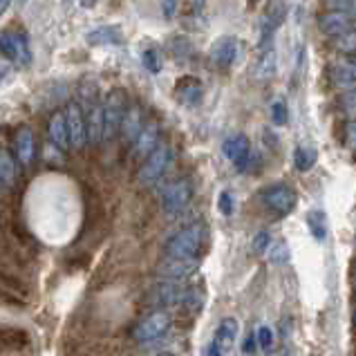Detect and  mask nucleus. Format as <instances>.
<instances>
[{"label":"nucleus","instance_id":"obj_1","mask_svg":"<svg viewBox=\"0 0 356 356\" xmlns=\"http://www.w3.org/2000/svg\"><path fill=\"white\" fill-rule=\"evenodd\" d=\"M206 240V226L202 222H195L191 226L182 228L180 233L173 235L166 244V256L171 258H195L200 249L204 247Z\"/></svg>","mask_w":356,"mask_h":356},{"label":"nucleus","instance_id":"obj_2","mask_svg":"<svg viewBox=\"0 0 356 356\" xmlns=\"http://www.w3.org/2000/svg\"><path fill=\"white\" fill-rule=\"evenodd\" d=\"M126 95L123 90H112L104 106V141H112L121 132L126 119Z\"/></svg>","mask_w":356,"mask_h":356},{"label":"nucleus","instance_id":"obj_3","mask_svg":"<svg viewBox=\"0 0 356 356\" xmlns=\"http://www.w3.org/2000/svg\"><path fill=\"white\" fill-rule=\"evenodd\" d=\"M173 164V148L166 146V143H159V146L150 152L143 162L141 171H139V182L141 184H155L166 175V171Z\"/></svg>","mask_w":356,"mask_h":356},{"label":"nucleus","instance_id":"obj_4","mask_svg":"<svg viewBox=\"0 0 356 356\" xmlns=\"http://www.w3.org/2000/svg\"><path fill=\"white\" fill-rule=\"evenodd\" d=\"M171 325H173L171 313H168L166 309H157V311L148 313V316L134 327L132 336L137 343H152V341H159L162 336H166Z\"/></svg>","mask_w":356,"mask_h":356},{"label":"nucleus","instance_id":"obj_5","mask_svg":"<svg viewBox=\"0 0 356 356\" xmlns=\"http://www.w3.org/2000/svg\"><path fill=\"white\" fill-rule=\"evenodd\" d=\"M193 200V186L189 180H177V182H171L164 189V195H162V206L168 215H180L182 211L191 204Z\"/></svg>","mask_w":356,"mask_h":356},{"label":"nucleus","instance_id":"obj_6","mask_svg":"<svg viewBox=\"0 0 356 356\" xmlns=\"http://www.w3.org/2000/svg\"><path fill=\"white\" fill-rule=\"evenodd\" d=\"M262 202H265V206L271 213L283 217V215H289L296 209V193L292 186L287 184H274L262 193Z\"/></svg>","mask_w":356,"mask_h":356},{"label":"nucleus","instance_id":"obj_7","mask_svg":"<svg viewBox=\"0 0 356 356\" xmlns=\"http://www.w3.org/2000/svg\"><path fill=\"white\" fill-rule=\"evenodd\" d=\"M0 45H3V54L10 58L16 65H29L32 63V52H29V43L27 38L19 32L5 29L3 38H0Z\"/></svg>","mask_w":356,"mask_h":356},{"label":"nucleus","instance_id":"obj_8","mask_svg":"<svg viewBox=\"0 0 356 356\" xmlns=\"http://www.w3.org/2000/svg\"><path fill=\"white\" fill-rule=\"evenodd\" d=\"M354 21H356V14H352L350 10H334V12H327L325 16H320L318 21V27L323 34H327V36H343V34H347L352 27H354Z\"/></svg>","mask_w":356,"mask_h":356},{"label":"nucleus","instance_id":"obj_9","mask_svg":"<svg viewBox=\"0 0 356 356\" xmlns=\"http://www.w3.org/2000/svg\"><path fill=\"white\" fill-rule=\"evenodd\" d=\"M65 117H67V128H70L72 148L83 150L86 141L90 139L88 137V121L83 119V110L76 104H70V106H67V110H65Z\"/></svg>","mask_w":356,"mask_h":356},{"label":"nucleus","instance_id":"obj_10","mask_svg":"<svg viewBox=\"0 0 356 356\" xmlns=\"http://www.w3.org/2000/svg\"><path fill=\"white\" fill-rule=\"evenodd\" d=\"M237 54H240V43L235 36H222L217 38L209 49V56L217 67H231L235 63Z\"/></svg>","mask_w":356,"mask_h":356},{"label":"nucleus","instance_id":"obj_11","mask_svg":"<svg viewBox=\"0 0 356 356\" xmlns=\"http://www.w3.org/2000/svg\"><path fill=\"white\" fill-rule=\"evenodd\" d=\"M222 152H224V157L228 159V162H233L237 171H240V168L244 166V162L251 157L253 150H251V143H249L247 134H231L228 139H224Z\"/></svg>","mask_w":356,"mask_h":356},{"label":"nucleus","instance_id":"obj_12","mask_svg":"<svg viewBox=\"0 0 356 356\" xmlns=\"http://www.w3.org/2000/svg\"><path fill=\"white\" fill-rule=\"evenodd\" d=\"M175 97L180 99V104L184 106H200L202 99H204V86L198 81V79H191V76H186V79H180L175 83Z\"/></svg>","mask_w":356,"mask_h":356},{"label":"nucleus","instance_id":"obj_13","mask_svg":"<svg viewBox=\"0 0 356 356\" xmlns=\"http://www.w3.org/2000/svg\"><path fill=\"white\" fill-rule=\"evenodd\" d=\"M195 269H198V260L195 258H171L168 256V260L159 267V274L171 278V281H184V278H189Z\"/></svg>","mask_w":356,"mask_h":356},{"label":"nucleus","instance_id":"obj_14","mask_svg":"<svg viewBox=\"0 0 356 356\" xmlns=\"http://www.w3.org/2000/svg\"><path fill=\"white\" fill-rule=\"evenodd\" d=\"M189 292L186 287L180 285V281H173L171 285H162L157 287L155 294H152V300L159 305H184L189 298Z\"/></svg>","mask_w":356,"mask_h":356},{"label":"nucleus","instance_id":"obj_15","mask_svg":"<svg viewBox=\"0 0 356 356\" xmlns=\"http://www.w3.org/2000/svg\"><path fill=\"white\" fill-rule=\"evenodd\" d=\"M49 139L58 150L70 148V128H67V117L65 112H54L49 119Z\"/></svg>","mask_w":356,"mask_h":356},{"label":"nucleus","instance_id":"obj_16","mask_svg":"<svg viewBox=\"0 0 356 356\" xmlns=\"http://www.w3.org/2000/svg\"><path fill=\"white\" fill-rule=\"evenodd\" d=\"M157 146H159V126L152 121L148 126H143V130L139 132V137L134 139V155H137V157H148Z\"/></svg>","mask_w":356,"mask_h":356},{"label":"nucleus","instance_id":"obj_17","mask_svg":"<svg viewBox=\"0 0 356 356\" xmlns=\"http://www.w3.org/2000/svg\"><path fill=\"white\" fill-rule=\"evenodd\" d=\"M90 45H119L123 38V34L119 27H112V25H106V27H97L86 34Z\"/></svg>","mask_w":356,"mask_h":356},{"label":"nucleus","instance_id":"obj_18","mask_svg":"<svg viewBox=\"0 0 356 356\" xmlns=\"http://www.w3.org/2000/svg\"><path fill=\"white\" fill-rule=\"evenodd\" d=\"M36 152V143H34V132L29 128H21L16 134V155H19L21 164L29 166Z\"/></svg>","mask_w":356,"mask_h":356},{"label":"nucleus","instance_id":"obj_19","mask_svg":"<svg viewBox=\"0 0 356 356\" xmlns=\"http://www.w3.org/2000/svg\"><path fill=\"white\" fill-rule=\"evenodd\" d=\"M141 130H143V126H141V108L132 106V108H128V112H126L123 126H121V137L128 143H134V139L139 137Z\"/></svg>","mask_w":356,"mask_h":356},{"label":"nucleus","instance_id":"obj_20","mask_svg":"<svg viewBox=\"0 0 356 356\" xmlns=\"http://www.w3.org/2000/svg\"><path fill=\"white\" fill-rule=\"evenodd\" d=\"M305 222H307V228L309 233L313 235V240L316 242H325L327 235H329V224H327V215L323 213L320 209H313L305 217Z\"/></svg>","mask_w":356,"mask_h":356},{"label":"nucleus","instance_id":"obj_21","mask_svg":"<svg viewBox=\"0 0 356 356\" xmlns=\"http://www.w3.org/2000/svg\"><path fill=\"white\" fill-rule=\"evenodd\" d=\"M318 162V150L311 146V143H300L298 148L294 152V164H296V171L300 173H307L311 171L313 166Z\"/></svg>","mask_w":356,"mask_h":356},{"label":"nucleus","instance_id":"obj_22","mask_svg":"<svg viewBox=\"0 0 356 356\" xmlns=\"http://www.w3.org/2000/svg\"><path fill=\"white\" fill-rule=\"evenodd\" d=\"M237 332H240V323H237V318L226 316V318H222V323L217 325L215 341L224 347V352H228V347L233 345V341L237 338Z\"/></svg>","mask_w":356,"mask_h":356},{"label":"nucleus","instance_id":"obj_23","mask_svg":"<svg viewBox=\"0 0 356 356\" xmlns=\"http://www.w3.org/2000/svg\"><path fill=\"white\" fill-rule=\"evenodd\" d=\"M88 137L92 143L104 141V106H92L88 110Z\"/></svg>","mask_w":356,"mask_h":356},{"label":"nucleus","instance_id":"obj_24","mask_svg":"<svg viewBox=\"0 0 356 356\" xmlns=\"http://www.w3.org/2000/svg\"><path fill=\"white\" fill-rule=\"evenodd\" d=\"M19 180V168H16V159L7 150L0 152V182L3 189H10Z\"/></svg>","mask_w":356,"mask_h":356},{"label":"nucleus","instance_id":"obj_25","mask_svg":"<svg viewBox=\"0 0 356 356\" xmlns=\"http://www.w3.org/2000/svg\"><path fill=\"white\" fill-rule=\"evenodd\" d=\"M334 79H336L338 86H345V88L356 86V58H352V61L338 65Z\"/></svg>","mask_w":356,"mask_h":356},{"label":"nucleus","instance_id":"obj_26","mask_svg":"<svg viewBox=\"0 0 356 356\" xmlns=\"http://www.w3.org/2000/svg\"><path fill=\"white\" fill-rule=\"evenodd\" d=\"M267 258L274 262V265H287L292 258V253H289V247H287L285 242H276L267 249Z\"/></svg>","mask_w":356,"mask_h":356},{"label":"nucleus","instance_id":"obj_27","mask_svg":"<svg viewBox=\"0 0 356 356\" xmlns=\"http://www.w3.org/2000/svg\"><path fill=\"white\" fill-rule=\"evenodd\" d=\"M141 61H143V67H146V70L150 72V74H159L162 72V54H159V49H155V47H150V49H146V52H143V56H141Z\"/></svg>","mask_w":356,"mask_h":356},{"label":"nucleus","instance_id":"obj_28","mask_svg":"<svg viewBox=\"0 0 356 356\" xmlns=\"http://www.w3.org/2000/svg\"><path fill=\"white\" fill-rule=\"evenodd\" d=\"M271 121H274L276 126H285L287 121H289V112H287V104L285 101H274L271 104Z\"/></svg>","mask_w":356,"mask_h":356},{"label":"nucleus","instance_id":"obj_29","mask_svg":"<svg viewBox=\"0 0 356 356\" xmlns=\"http://www.w3.org/2000/svg\"><path fill=\"white\" fill-rule=\"evenodd\" d=\"M217 209L222 215H233L235 213V195L231 191H222L217 198Z\"/></svg>","mask_w":356,"mask_h":356},{"label":"nucleus","instance_id":"obj_30","mask_svg":"<svg viewBox=\"0 0 356 356\" xmlns=\"http://www.w3.org/2000/svg\"><path fill=\"white\" fill-rule=\"evenodd\" d=\"M256 336H258V345H260V350H265V352H269L271 347H274V343H276L274 329H271L269 325H260V327H258V332H256Z\"/></svg>","mask_w":356,"mask_h":356},{"label":"nucleus","instance_id":"obj_31","mask_svg":"<svg viewBox=\"0 0 356 356\" xmlns=\"http://www.w3.org/2000/svg\"><path fill=\"white\" fill-rule=\"evenodd\" d=\"M336 47L345 54H356V29H350L343 36H338Z\"/></svg>","mask_w":356,"mask_h":356},{"label":"nucleus","instance_id":"obj_32","mask_svg":"<svg viewBox=\"0 0 356 356\" xmlns=\"http://www.w3.org/2000/svg\"><path fill=\"white\" fill-rule=\"evenodd\" d=\"M276 70V56H274V49H269L267 54H262L260 58V65H258V74L260 76H271Z\"/></svg>","mask_w":356,"mask_h":356},{"label":"nucleus","instance_id":"obj_33","mask_svg":"<svg viewBox=\"0 0 356 356\" xmlns=\"http://www.w3.org/2000/svg\"><path fill=\"white\" fill-rule=\"evenodd\" d=\"M271 247V233L269 231H260L253 240V251L256 253H267V249Z\"/></svg>","mask_w":356,"mask_h":356},{"label":"nucleus","instance_id":"obj_34","mask_svg":"<svg viewBox=\"0 0 356 356\" xmlns=\"http://www.w3.org/2000/svg\"><path fill=\"white\" fill-rule=\"evenodd\" d=\"M177 7H180V0H162V14L166 21H173L177 16Z\"/></svg>","mask_w":356,"mask_h":356},{"label":"nucleus","instance_id":"obj_35","mask_svg":"<svg viewBox=\"0 0 356 356\" xmlns=\"http://www.w3.org/2000/svg\"><path fill=\"white\" fill-rule=\"evenodd\" d=\"M343 108L347 115H356V90H350L343 97Z\"/></svg>","mask_w":356,"mask_h":356},{"label":"nucleus","instance_id":"obj_36","mask_svg":"<svg viewBox=\"0 0 356 356\" xmlns=\"http://www.w3.org/2000/svg\"><path fill=\"white\" fill-rule=\"evenodd\" d=\"M345 143H347V148L356 150V121H352L350 126H347V130H345Z\"/></svg>","mask_w":356,"mask_h":356},{"label":"nucleus","instance_id":"obj_37","mask_svg":"<svg viewBox=\"0 0 356 356\" xmlns=\"http://www.w3.org/2000/svg\"><path fill=\"white\" fill-rule=\"evenodd\" d=\"M258 336L256 334H249L247 338H244V345H242V352L244 354H253V352H256L258 350Z\"/></svg>","mask_w":356,"mask_h":356},{"label":"nucleus","instance_id":"obj_38","mask_svg":"<svg viewBox=\"0 0 356 356\" xmlns=\"http://www.w3.org/2000/svg\"><path fill=\"white\" fill-rule=\"evenodd\" d=\"M10 5H12V0H0V14H7Z\"/></svg>","mask_w":356,"mask_h":356},{"label":"nucleus","instance_id":"obj_39","mask_svg":"<svg viewBox=\"0 0 356 356\" xmlns=\"http://www.w3.org/2000/svg\"><path fill=\"white\" fill-rule=\"evenodd\" d=\"M329 3H332V5H338V7H345L347 3H350V0H329Z\"/></svg>","mask_w":356,"mask_h":356},{"label":"nucleus","instance_id":"obj_40","mask_svg":"<svg viewBox=\"0 0 356 356\" xmlns=\"http://www.w3.org/2000/svg\"><path fill=\"white\" fill-rule=\"evenodd\" d=\"M193 3H195V7H204L206 0H193Z\"/></svg>","mask_w":356,"mask_h":356}]
</instances>
